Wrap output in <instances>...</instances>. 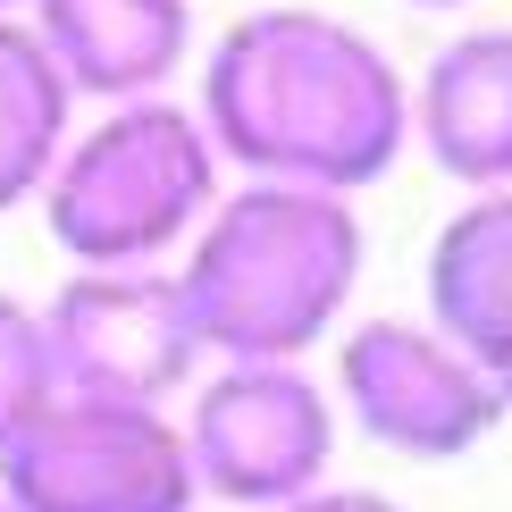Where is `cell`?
Segmentation results:
<instances>
[{
	"label": "cell",
	"instance_id": "1",
	"mask_svg": "<svg viewBox=\"0 0 512 512\" xmlns=\"http://www.w3.org/2000/svg\"><path fill=\"white\" fill-rule=\"evenodd\" d=\"M194 110L227 168L361 194L412 152V76L353 17L252 9L202 51Z\"/></svg>",
	"mask_w": 512,
	"mask_h": 512
},
{
	"label": "cell",
	"instance_id": "2",
	"mask_svg": "<svg viewBox=\"0 0 512 512\" xmlns=\"http://www.w3.org/2000/svg\"><path fill=\"white\" fill-rule=\"evenodd\" d=\"M361 261H370V236L353 194L244 177L236 194L210 202L177 277L210 361H311L345 328Z\"/></svg>",
	"mask_w": 512,
	"mask_h": 512
},
{
	"label": "cell",
	"instance_id": "3",
	"mask_svg": "<svg viewBox=\"0 0 512 512\" xmlns=\"http://www.w3.org/2000/svg\"><path fill=\"white\" fill-rule=\"evenodd\" d=\"M227 160L210 143L194 101H101L93 126H76L42 185V227L76 269H143L177 261L227 194Z\"/></svg>",
	"mask_w": 512,
	"mask_h": 512
},
{
	"label": "cell",
	"instance_id": "4",
	"mask_svg": "<svg viewBox=\"0 0 512 512\" xmlns=\"http://www.w3.org/2000/svg\"><path fill=\"white\" fill-rule=\"evenodd\" d=\"M336 387L303 361H210L185 387V454L202 504L277 512L336 471Z\"/></svg>",
	"mask_w": 512,
	"mask_h": 512
},
{
	"label": "cell",
	"instance_id": "5",
	"mask_svg": "<svg viewBox=\"0 0 512 512\" xmlns=\"http://www.w3.org/2000/svg\"><path fill=\"white\" fill-rule=\"evenodd\" d=\"M336 412L353 420L370 445H387L403 462H462L479 454L487 437L504 429V387L496 370L454 345V336L437 328L429 311L420 319H353V328H336Z\"/></svg>",
	"mask_w": 512,
	"mask_h": 512
},
{
	"label": "cell",
	"instance_id": "6",
	"mask_svg": "<svg viewBox=\"0 0 512 512\" xmlns=\"http://www.w3.org/2000/svg\"><path fill=\"white\" fill-rule=\"evenodd\" d=\"M0 496L9 512H202V479L168 403L51 395L0 454Z\"/></svg>",
	"mask_w": 512,
	"mask_h": 512
},
{
	"label": "cell",
	"instance_id": "7",
	"mask_svg": "<svg viewBox=\"0 0 512 512\" xmlns=\"http://www.w3.org/2000/svg\"><path fill=\"white\" fill-rule=\"evenodd\" d=\"M59 361V395H110V403H177L210 370L194 328L185 277L168 261L143 269H68V286L42 303Z\"/></svg>",
	"mask_w": 512,
	"mask_h": 512
},
{
	"label": "cell",
	"instance_id": "8",
	"mask_svg": "<svg viewBox=\"0 0 512 512\" xmlns=\"http://www.w3.org/2000/svg\"><path fill=\"white\" fill-rule=\"evenodd\" d=\"M412 143L454 185H512V26H471L437 42L412 76Z\"/></svg>",
	"mask_w": 512,
	"mask_h": 512
},
{
	"label": "cell",
	"instance_id": "9",
	"mask_svg": "<svg viewBox=\"0 0 512 512\" xmlns=\"http://www.w3.org/2000/svg\"><path fill=\"white\" fill-rule=\"evenodd\" d=\"M26 26L51 42L76 101H143L194 51V0H26Z\"/></svg>",
	"mask_w": 512,
	"mask_h": 512
},
{
	"label": "cell",
	"instance_id": "10",
	"mask_svg": "<svg viewBox=\"0 0 512 512\" xmlns=\"http://www.w3.org/2000/svg\"><path fill=\"white\" fill-rule=\"evenodd\" d=\"M420 286L437 328L496 370V353L512 345V185H487L437 227Z\"/></svg>",
	"mask_w": 512,
	"mask_h": 512
},
{
	"label": "cell",
	"instance_id": "11",
	"mask_svg": "<svg viewBox=\"0 0 512 512\" xmlns=\"http://www.w3.org/2000/svg\"><path fill=\"white\" fill-rule=\"evenodd\" d=\"M76 135V84L26 17H0V210L42 202L59 152Z\"/></svg>",
	"mask_w": 512,
	"mask_h": 512
},
{
	"label": "cell",
	"instance_id": "12",
	"mask_svg": "<svg viewBox=\"0 0 512 512\" xmlns=\"http://www.w3.org/2000/svg\"><path fill=\"white\" fill-rule=\"evenodd\" d=\"M59 395V361H51V328H42V303L0 286V454L51 412Z\"/></svg>",
	"mask_w": 512,
	"mask_h": 512
},
{
	"label": "cell",
	"instance_id": "13",
	"mask_svg": "<svg viewBox=\"0 0 512 512\" xmlns=\"http://www.w3.org/2000/svg\"><path fill=\"white\" fill-rule=\"evenodd\" d=\"M277 512H403L395 496H378V487H311V496H294V504H277Z\"/></svg>",
	"mask_w": 512,
	"mask_h": 512
},
{
	"label": "cell",
	"instance_id": "14",
	"mask_svg": "<svg viewBox=\"0 0 512 512\" xmlns=\"http://www.w3.org/2000/svg\"><path fill=\"white\" fill-rule=\"evenodd\" d=\"M496 387H504V403H512V345L496 353Z\"/></svg>",
	"mask_w": 512,
	"mask_h": 512
},
{
	"label": "cell",
	"instance_id": "15",
	"mask_svg": "<svg viewBox=\"0 0 512 512\" xmlns=\"http://www.w3.org/2000/svg\"><path fill=\"white\" fill-rule=\"evenodd\" d=\"M412 9H462V0H412Z\"/></svg>",
	"mask_w": 512,
	"mask_h": 512
},
{
	"label": "cell",
	"instance_id": "16",
	"mask_svg": "<svg viewBox=\"0 0 512 512\" xmlns=\"http://www.w3.org/2000/svg\"><path fill=\"white\" fill-rule=\"evenodd\" d=\"M0 17H26V0H0Z\"/></svg>",
	"mask_w": 512,
	"mask_h": 512
},
{
	"label": "cell",
	"instance_id": "17",
	"mask_svg": "<svg viewBox=\"0 0 512 512\" xmlns=\"http://www.w3.org/2000/svg\"><path fill=\"white\" fill-rule=\"evenodd\" d=\"M0 512H9V496H0Z\"/></svg>",
	"mask_w": 512,
	"mask_h": 512
}]
</instances>
